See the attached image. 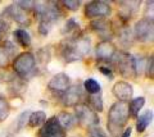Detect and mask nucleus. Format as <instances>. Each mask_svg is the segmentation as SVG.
Instances as JSON below:
<instances>
[{"label": "nucleus", "mask_w": 154, "mask_h": 137, "mask_svg": "<svg viewBox=\"0 0 154 137\" xmlns=\"http://www.w3.org/2000/svg\"><path fill=\"white\" fill-rule=\"evenodd\" d=\"M90 53V39L85 36H73L60 44V55L64 62L71 63L82 59Z\"/></svg>", "instance_id": "nucleus-1"}, {"label": "nucleus", "mask_w": 154, "mask_h": 137, "mask_svg": "<svg viewBox=\"0 0 154 137\" xmlns=\"http://www.w3.org/2000/svg\"><path fill=\"white\" fill-rule=\"evenodd\" d=\"M128 121V105L127 103L117 101L114 103L108 112L107 128L110 136L118 137L123 132L125 126Z\"/></svg>", "instance_id": "nucleus-2"}, {"label": "nucleus", "mask_w": 154, "mask_h": 137, "mask_svg": "<svg viewBox=\"0 0 154 137\" xmlns=\"http://www.w3.org/2000/svg\"><path fill=\"white\" fill-rule=\"evenodd\" d=\"M33 12H35L36 17L38 18V21L42 23H46V25H50V26H53L55 22H58L59 18L62 17L59 5L53 1H46V3L35 1Z\"/></svg>", "instance_id": "nucleus-3"}, {"label": "nucleus", "mask_w": 154, "mask_h": 137, "mask_svg": "<svg viewBox=\"0 0 154 137\" xmlns=\"http://www.w3.org/2000/svg\"><path fill=\"white\" fill-rule=\"evenodd\" d=\"M13 70L18 77L28 78L36 70V58L32 53H21L13 62Z\"/></svg>", "instance_id": "nucleus-4"}, {"label": "nucleus", "mask_w": 154, "mask_h": 137, "mask_svg": "<svg viewBox=\"0 0 154 137\" xmlns=\"http://www.w3.org/2000/svg\"><path fill=\"white\" fill-rule=\"evenodd\" d=\"M112 62L117 67L119 74L126 78H135L136 77V67H135V56L126 51H117L113 56Z\"/></svg>", "instance_id": "nucleus-5"}, {"label": "nucleus", "mask_w": 154, "mask_h": 137, "mask_svg": "<svg viewBox=\"0 0 154 137\" xmlns=\"http://www.w3.org/2000/svg\"><path fill=\"white\" fill-rule=\"evenodd\" d=\"M75 118L77 123L85 128H91V127L99 126V117L98 113H95L93 109L86 105V104H79L75 106Z\"/></svg>", "instance_id": "nucleus-6"}, {"label": "nucleus", "mask_w": 154, "mask_h": 137, "mask_svg": "<svg viewBox=\"0 0 154 137\" xmlns=\"http://www.w3.org/2000/svg\"><path fill=\"white\" fill-rule=\"evenodd\" d=\"M154 34V22L153 17H144L136 22L134 27V39L140 42H149L153 40Z\"/></svg>", "instance_id": "nucleus-7"}, {"label": "nucleus", "mask_w": 154, "mask_h": 137, "mask_svg": "<svg viewBox=\"0 0 154 137\" xmlns=\"http://www.w3.org/2000/svg\"><path fill=\"white\" fill-rule=\"evenodd\" d=\"M112 13V8L108 3L105 1H90L85 5L84 9V14L86 18H90V19H99V18H105L110 16Z\"/></svg>", "instance_id": "nucleus-8"}, {"label": "nucleus", "mask_w": 154, "mask_h": 137, "mask_svg": "<svg viewBox=\"0 0 154 137\" xmlns=\"http://www.w3.org/2000/svg\"><path fill=\"white\" fill-rule=\"evenodd\" d=\"M38 137H66V131L62 128L57 117H51L41 126L38 131Z\"/></svg>", "instance_id": "nucleus-9"}, {"label": "nucleus", "mask_w": 154, "mask_h": 137, "mask_svg": "<svg viewBox=\"0 0 154 137\" xmlns=\"http://www.w3.org/2000/svg\"><path fill=\"white\" fill-rule=\"evenodd\" d=\"M90 27H91V30L96 32L102 39H104L103 41H109L114 35L112 25H110V22H108L105 18H99V19L91 21Z\"/></svg>", "instance_id": "nucleus-10"}, {"label": "nucleus", "mask_w": 154, "mask_h": 137, "mask_svg": "<svg viewBox=\"0 0 154 137\" xmlns=\"http://www.w3.org/2000/svg\"><path fill=\"white\" fill-rule=\"evenodd\" d=\"M81 99H82V88L79 85H75V86H69L62 94L60 100L64 106H76L79 105Z\"/></svg>", "instance_id": "nucleus-11"}, {"label": "nucleus", "mask_w": 154, "mask_h": 137, "mask_svg": "<svg viewBox=\"0 0 154 137\" xmlns=\"http://www.w3.org/2000/svg\"><path fill=\"white\" fill-rule=\"evenodd\" d=\"M96 59L100 62H112L113 56L117 53L116 46L110 41H100L95 49Z\"/></svg>", "instance_id": "nucleus-12"}, {"label": "nucleus", "mask_w": 154, "mask_h": 137, "mask_svg": "<svg viewBox=\"0 0 154 137\" xmlns=\"http://www.w3.org/2000/svg\"><path fill=\"white\" fill-rule=\"evenodd\" d=\"M112 92L118 99V101L127 103L128 100H131V97L134 95V87L131 83H128L126 81H118L114 83Z\"/></svg>", "instance_id": "nucleus-13"}, {"label": "nucleus", "mask_w": 154, "mask_h": 137, "mask_svg": "<svg viewBox=\"0 0 154 137\" xmlns=\"http://www.w3.org/2000/svg\"><path fill=\"white\" fill-rule=\"evenodd\" d=\"M71 85V78L68 77V74L66 73H58V74H54L51 77V79L48 83V87L49 90L54 92H60L63 94L67 88L69 87Z\"/></svg>", "instance_id": "nucleus-14"}, {"label": "nucleus", "mask_w": 154, "mask_h": 137, "mask_svg": "<svg viewBox=\"0 0 154 137\" xmlns=\"http://www.w3.org/2000/svg\"><path fill=\"white\" fill-rule=\"evenodd\" d=\"M5 13L9 18H12L13 21H16L19 25H30V17H28V12L23 10L22 8H19L16 3H13L12 5H9L5 9Z\"/></svg>", "instance_id": "nucleus-15"}, {"label": "nucleus", "mask_w": 154, "mask_h": 137, "mask_svg": "<svg viewBox=\"0 0 154 137\" xmlns=\"http://www.w3.org/2000/svg\"><path fill=\"white\" fill-rule=\"evenodd\" d=\"M13 54H14V46L12 42L7 41L4 44H0V67L3 68L8 67Z\"/></svg>", "instance_id": "nucleus-16"}, {"label": "nucleus", "mask_w": 154, "mask_h": 137, "mask_svg": "<svg viewBox=\"0 0 154 137\" xmlns=\"http://www.w3.org/2000/svg\"><path fill=\"white\" fill-rule=\"evenodd\" d=\"M57 119H58L59 124L62 126V128H63L64 131L66 130H72L77 123L75 115L72 114V113H68V112H60L59 114L57 115Z\"/></svg>", "instance_id": "nucleus-17"}, {"label": "nucleus", "mask_w": 154, "mask_h": 137, "mask_svg": "<svg viewBox=\"0 0 154 137\" xmlns=\"http://www.w3.org/2000/svg\"><path fill=\"white\" fill-rule=\"evenodd\" d=\"M152 121H153V110L149 109L146 112H144L141 115H139L137 121H136V131L139 133L145 132L148 126L152 123Z\"/></svg>", "instance_id": "nucleus-18"}, {"label": "nucleus", "mask_w": 154, "mask_h": 137, "mask_svg": "<svg viewBox=\"0 0 154 137\" xmlns=\"http://www.w3.org/2000/svg\"><path fill=\"white\" fill-rule=\"evenodd\" d=\"M144 104H145V97L144 96H139V97L131 99L130 104H127L128 105V115L136 118L139 115V112H140L141 108L144 106Z\"/></svg>", "instance_id": "nucleus-19"}, {"label": "nucleus", "mask_w": 154, "mask_h": 137, "mask_svg": "<svg viewBox=\"0 0 154 137\" xmlns=\"http://www.w3.org/2000/svg\"><path fill=\"white\" fill-rule=\"evenodd\" d=\"M14 39L18 42L22 48H30L31 46V36L26 30H22V28H18V30L14 31Z\"/></svg>", "instance_id": "nucleus-20"}, {"label": "nucleus", "mask_w": 154, "mask_h": 137, "mask_svg": "<svg viewBox=\"0 0 154 137\" xmlns=\"http://www.w3.org/2000/svg\"><path fill=\"white\" fill-rule=\"evenodd\" d=\"M118 39H119V42H121L125 48H130V46H132L134 36H132L131 30H130L128 27L123 26L121 28V31L118 32Z\"/></svg>", "instance_id": "nucleus-21"}, {"label": "nucleus", "mask_w": 154, "mask_h": 137, "mask_svg": "<svg viewBox=\"0 0 154 137\" xmlns=\"http://www.w3.org/2000/svg\"><path fill=\"white\" fill-rule=\"evenodd\" d=\"M46 121V114L44 112L38 110V112H33L30 114V118H28V126L35 128V127H38V126H42L45 123Z\"/></svg>", "instance_id": "nucleus-22"}, {"label": "nucleus", "mask_w": 154, "mask_h": 137, "mask_svg": "<svg viewBox=\"0 0 154 137\" xmlns=\"http://www.w3.org/2000/svg\"><path fill=\"white\" fill-rule=\"evenodd\" d=\"M88 106L90 109H93L95 113L102 112L103 110V99L100 94H96V95H90L88 97Z\"/></svg>", "instance_id": "nucleus-23"}, {"label": "nucleus", "mask_w": 154, "mask_h": 137, "mask_svg": "<svg viewBox=\"0 0 154 137\" xmlns=\"http://www.w3.org/2000/svg\"><path fill=\"white\" fill-rule=\"evenodd\" d=\"M84 88H85L86 92L90 94V95H96V94H100V90H102V87H100V83L96 81V79H94V78L85 79Z\"/></svg>", "instance_id": "nucleus-24"}, {"label": "nucleus", "mask_w": 154, "mask_h": 137, "mask_svg": "<svg viewBox=\"0 0 154 137\" xmlns=\"http://www.w3.org/2000/svg\"><path fill=\"white\" fill-rule=\"evenodd\" d=\"M30 114H31V112L30 110H25V112H22L21 114H19V117L17 118V121H16V131H21L23 130L26 127V123L28 122V118H30Z\"/></svg>", "instance_id": "nucleus-25"}, {"label": "nucleus", "mask_w": 154, "mask_h": 137, "mask_svg": "<svg viewBox=\"0 0 154 137\" xmlns=\"http://www.w3.org/2000/svg\"><path fill=\"white\" fill-rule=\"evenodd\" d=\"M9 112H11V106H9V103L7 101L5 97L0 96V122L5 121L8 115H9Z\"/></svg>", "instance_id": "nucleus-26"}, {"label": "nucleus", "mask_w": 154, "mask_h": 137, "mask_svg": "<svg viewBox=\"0 0 154 137\" xmlns=\"http://www.w3.org/2000/svg\"><path fill=\"white\" fill-rule=\"evenodd\" d=\"M77 30H79V22H77L76 19H73V18H71V19L67 21L66 26L63 28V34H73V32H76Z\"/></svg>", "instance_id": "nucleus-27"}, {"label": "nucleus", "mask_w": 154, "mask_h": 137, "mask_svg": "<svg viewBox=\"0 0 154 137\" xmlns=\"http://www.w3.org/2000/svg\"><path fill=\"white\" fill-rule=\"evenodd\" d=\"M153 67H154V58H153V55H150L148 58L146 60V63H145V73H146V77L148 78H153V76H154V72H153Z\"/></svg>", "instance_id": "nucleus-28"}, {"label": "nucleus", "mask_w": 154, "mask_h": 137, "mask_svg": "<svg viewBox=\"0 0 154 137\" xmlns=\"http://www.w3.org/2000/svg\"><path fill=\"white\" fill-rule=\"evenodd\" d=\"M88 133H89V137H107L105 132L100 128L99 126H95V127H91V128H89Z\"/></svg>", "instance_id": "nucleus-29"}, {"label": "nucleus", "mask_w": 154, "mask_h": 137, "mask_svg": "<svg viewBox=\"0 0 154 137\" xmlns=\"http://www.w3.org/2000/svg\"><path fill=\"white\" fill-rule=\"evenodd\" d=\"M62 4H63L64 8H67L68 10H72V12H76L81 5V3L76 1V0H66V1H62Z\"/></svg>", "instance_id": "nucleus-30"}, {"label": "nucleus", "mask_w": 154, "mask_h": 137, "mask_svg": "<svg viewBox=\"0 0 154 137\" xmlns=\"http://www.w3.org/2000/svg\"><path fill=\"white\" fill-rule=\"evenodd\" d=\"M16 4L26 12L33 10V7H35V1H16Z\"/></svg>", "instance_id": "nucleus-31"}, {"label": "nucleus", "mask_w": 154, "mask_h": 137, "mask_svg": "<svg viewBox=\"0 0 154 137\" xmlns=\"http://www.w3.org/2000/svg\"><path fill=\"white\" fill-rule=\"evenodd\" d=\"M51 26L50 25H46V23H42L40 22V25H38V32L42 35V36H46L48 34H49Z\"/></svg>", "instance_id": "nucleus-32"}, {"label": "nucleus", "mask_w": 154, "mask_h": 137, "mask_svg": "<svg viewBox=\"0 0 154 137\" xmlns=\"http://www.w3.org/2000/svg\"><path fill=\"white\" fill-rule=\"evenodd\" d=\"M99 70L102 72L103 74H105L107 77H109L110 79L113 78V72H112V69H110L109 67H99Z\"/></svg>", "instance_id": "nucleus-33"}, {"label": "nucleus", "mask_w": 154, "mask_h": 137, "mask_svg": "<svg viewBox=\"0 0 154 137\" xmlns=\"http://www.w3.org/2000/svg\"><path fill=\"white\" fill-rule=\"evenodd\" d=\"M131 133H132V128L131 127H127L126 130H123V132L121 133V137H130Z\"/></svg>", "instance_id": "nucleus-34"}, {"label": "nucleus", "mask_w": 154, "mask_h": 137, "mask_svg": "<svg viewBox=\"0 0 154 137\" xmlns=\"http://www.w3.org/2000/svg\"><path fill=\"white\" fill-rule=\"evenodd\" d=\"M4 26H5L4 23H0V40H2L3 34H4V31H5V27H4Z\"/></svg>", "instance_id": "nucleus-35"}]
</instances>
